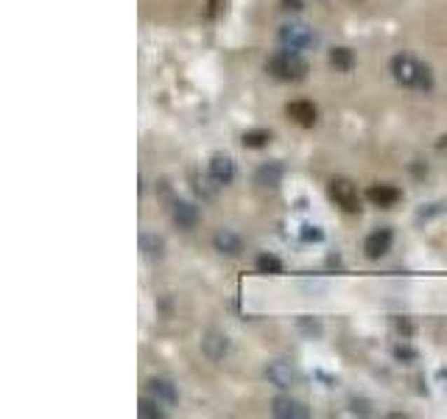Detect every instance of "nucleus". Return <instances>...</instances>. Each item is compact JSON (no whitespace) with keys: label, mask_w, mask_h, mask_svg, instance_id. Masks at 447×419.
<instances>
[{"label":"nucleus","mask_w":447,"mask_h":419,"mask_svg":"<svg viewBox=\"0 0 447 419\" xmlns=\"http://www.w3.org/2000/svg\"><path fill=\"white\" fill-rule=\"evenodd\" d=\"M389 73L392 78L406 87V90H417V92H434L436 87V78H434V70L431 64H425L422 59L411 56V53H394L389 59Z\"/></svg>","instance_id":"nucleus-1"},{"label":"nucleus","mask_w":447,"mask_h":419,"mask_svg":"<svg viewBox=\"0 0 447 419\" xmlns=\"http://www.w3.org/2000/svg\"><path fill=\"white\" fill-rule=\"evenodd\" d=\"M266 73L282 84H299L308 78L310 73V62L305 59L302 50H291V48H280L266 59Z\"/></svg>","instance_id":"nucleus-2"},{"label":"nucleus","mask_w":447,"mask_h":419,"mask_svg":"<svg viewBox=\"0 0 447 419\" xmlns=\"http://www.w3.org/2000/svg\"><path fill=\"white\" fill-rule=\"evenodd\" d=\"M327 196H330V202L336 207L341 212H347V215H358L364 210V199H366V196H361L358 185L352 179H347V177H333L327 182Z\"/></svg>","instance_id":"nucleus-3"},{"label":"nucleus","mask_w":447,"mask_h":419,"mask_svg":"<svg viewBox=\"0 0 447 419\" xmlns=\"http://www.w3.org/2000/svg\"><path fill=\"white\" fill-rule=\"evenodd\" d=\"M277 42L280 48H291V50H310L319 45V34L308 25V22H285L277 31Z\"/></svg>","instance_id":"nucleus-4"},{"label":"nucleus","mask_w":447,"mask_h":419,"mask_svg":"<svg viewBox=\"0 0 447 419\" xmlns=\"http://www.w3.org/2000/svg\"><path fill=\"white\" fill-rule=\"evenodd\" d=\"M394 246V229L392 226H378L364 238V254L366 260H383Z\"/></svg>","instance_id":"nucleus-5"},{"label":"nucleus","mask_w":447,"mask_h":419,"mask_svg":"<svg viewBox=\"0 0 447 419\" xmlns=\"http://www.w3.org/2000/svg\"><path fill=\"white\" fill-rule=\"evenodd\" d=\"M238 177V168H235V160L226 154V151H216L207 163V179L216 185V188H229Z\"/></svg>","instance_id":"nucleus-6"},{"label":"nucleus","mask_w":447,"mask_h":419,"mask_svg":"<svg viewBox=\"0 0 447 419\" xmlns=\"http://www.w3.org/2000/svg\"><path fill=\"white\" fill-rule=\"evenodd\" d=\"M285 118L299 126V129H313L319 123V107L313 101H305V98H296V101H288L285 104Z\"/></svg>","instance_id":"nucleus-7"},{"label":"nucleus","mask_w":447,"mask_h":419,"mask_svg":"<svg viewBox=\"0 0 447 419\" xmlns=\"http://www.w3.org/2000/svg\"><path fill=\"white\" fill-rule=\"evenodd\" d=\"M171 221H174V226H179L182 232H193L196 226H199V221H202V210L196 202H191V199H174V205H171Z\"/></svg>","instance_id":"nucleus-8"},{"label":"nucleus","mask_w":447,"mask_h":419,"mask_svg":"<svg viewBox=\"0 0 447 419\" xmlns=\"http://www.w3.org/2000/svg\"><path fill=\"white\" fill-rule=\"evenodd\" d=\"M199 347H202V355H205L207 361H213V364H221L224 358L232 352V341H229V336L221 333V330H207V333L202 336Z\"/></svg>","instance_id":"nucleus-9"},{"label":"nucleus","mask_w":447,"mask_h":419,"mask_svg":"<svg viewBox=\"0 0 447 419\" xmlns=\"http://www.w3.org/2000/svg\"><path fill=\"white\" fill-rule=\"evenodd\" d=\"M364 196H366V202H369L372 207H380V210H392L403 202V191H400L397 185H389V182H375V185H369Z\"/></svg>","instance_id":"nucleus-10"},{"label":"nucleus","mask_w":447,"mask_h":419,"mask_svg":"<svg viewBox=\"0 0 447 419\" xmlns=\"http://www.w3.org/2000/svg\"><path fill=\"white\" fill-rule=\"evenodd\" d=\"M266 380L271 386H277L280 392H288V389H294L299 383V375H296V369L288 361H271L266 366Z\"/></svg>","instance_id":"nucleus-11"},{"label":"nucleus","mask_w":447,"mask_h":419,"mask_svg":"<svg viewBox=\"0 0 447 419\" xmlns=\"http://www.w3.org/2000/svg\"><path fill=\"white\" fill-rule=\"evenodd\" d=\"M271 414L277 419H308L310 417V408L302 400L291 397V394H277L271 400Z\"/></svg>","instance_id":"nucleus-12"},{"label":"nucleus","mask_w":447,"mask_h":419,"mask_svg":"<svg viewBox=\"0 0 447 419\" xmlns=\"http://www.w3.org/2000/svg\"><path fill=\"white\" fill-rule=\"evenodd\" d=\"M285 179V165L280 160H266L254 168V185L257 188H266V191H274L280 188Z\"/></svg>","instance_id":"nucleus-13"},{"label":"nucleus","mask_w":447,"mask_h":419,"mask_svg":"<svg viewBox=\"0 0 447 419\" xmlns=\"http://www.w3.org/2000/svg\"><path fill=\"white\" fill-rule=\"evenodd\" d=\"M213 249H216L221 257H240V252H243V238H240L235 229L221 226V229H216V235H213Z\"/></svg>","instance_id":"nucleus-14"},{"label":"nucleus","mask_w":447,"mask_h":419,"mask_svg":"<svg viewBox=\"0 0 447 419\" xmlns=\"http://www.w3.org/2000/svg\"><path fill=\"white\" fill-rule=\"evenodd\" d=\"M146 392H149L151 397H157L160 403H165V406H177V403H179V389H177V383L168 380V378H163V375L149 378V380H146Z\"/></svg>","instance_id":"nucleus-15"},{"label":"nucleus","mask_w":447,"mask_h":419,"mask_svg":"<svg viewBox=\"0 0 447 419\" xmlns=\"http://www.w3.org/2000/svg\"><path fill=\"white\" fill-rule=\"evenodd\" d=\"M327 62H330V67H333L336 73H352V70H355V64H358V56H355V50H352V48H347V45H336V48H330V50H327Z\"/></svg>","instance_id":"nucleus-16"},{"label":"nucleus","mask_w":447,"mask_h":419,"mask_svg":"<svg viewBox=\"0 0 447 419\" xmlns=\"http://www.w3.org/2000/svg\"><path fill=\"white\" fill-rule=\"evenodd\" d=\"M140 252L146 260H163L165 257V238L157 232H140Z\"/></svg>","instance_id":"nucleus-17"},{"label":"nucleus","mask_w":447,"mask_h":419,"mask_svg":"<svg viewBox=\"0 0 447 419\" xmlns=\"http://www.w3.org/2000/svg\"><path fill=\"white\" fill-rule=\"evenodd\" d=\"M271 132L268 129H263V126H257V129H246L243 135H240V146L243 149H249V151H260V149H268L271 146Z\"/></svg>","instance_id":"nucleus-18"},{"label":"nucleus","mask_w":447,"mask_h":419,"mask_svg":"<svg viewBox=\"0 0 447 419\" xmlns=\"http://www.w3.org/2000/svg\"><path fill=\"white\" fill-rule=\"evenodd\" d=\"M392 358L403 366H411L420 361V350L411 344V338H397V344L392 347Z\"/></svg>","instance_id":"nucleus-19"},{"label":"nucleus","mask_w":447,"mask_h":419,"mask_svg":"<svg viewBox=\"0 0 447 419\" xmlns=\"http://www.w3.org/2000/svg\"><path fill=\"white\" fill-rule=\"evenodd\" d=\"M254 268H257L260 274L277 277V274H282V271H285V263H282L274 252H260V254L254 257Z\"/></svg>","instance_id":"nucleus-20"},{"label":"nucleus","mask_w":447,"mask_h":419,"mask_svg":"<svg viewBox=\"0 0 447 419\" xmlns=\"http://www.w3.org/2000/svg\"><path fill=\"white\" fill-rule=\"evenodd\" d=\"M163 406H165V403H160L157 397H151V394L146 392V394L137 400V414L143 419H163L165 417V408H163Z\"/></svg>","instance_id":"nucleus-21"},{"label":"nucleus","mask_w":447,"mask_h":419,"mask_svg":"<svg viewBox=\"0 0 447 419\" xmlns=\"http://www.w3.org/2000/svg\"><path fill=\"white\" fill-rule=\"evenodd\" d=\"M296 330H299L305 338H319V336L324 333L319 316H299V319H296Z\"/></svg>","instance_id":"nucleus-22"},{"label":"nucleus","mask_w":447,"mask_h":419,"mask_svg":"<svg viewBox=\"0 0 447 419\" xmlns=\"http://www.w3.org/2000/svg\"><path fill=\"white\" fill-rule=\"evenodd\" d=\"M299 240H302V243H308V246H313V243H322V240H324V229H322L319 224H310V221H305V224L299 226Z\"/></svg>","instance_id":"nucleus-23"},{"label":"nucleus","mask_w":447,"mask_h":419,"mask_svg":"<svg viewBox=\"0 0 447 419\" xmlns=\"http://www.w3.org/2000/svg\"><path fill=\"white\" fill-rule=\"evenodd\" d=\"M392 330L397 333V338H414L417 336V327L408 316H394L392 319Z\"/></svg>","instance_id":"nucleus-24"},{"label":"nucleus","mask_w":447,"mask_h":419,"mask_svg":"<svg viewBox=\"0 0 447 419\" xmlns=\"http://www.w3.org/2000/svg\"><path fill=\"white\" fill-rule=\"evenodd\" d=\"M408 171H411V177H414V179H425V177L431 174L428 163H422V160H414V163L408 165Z\"/></svg>","instance_id":"nucleus-25"},{"label":"nucleus","mask_w":447,"mask_h":419,"mask_svg":"<svg viewBox=\"0 0 447 419\" xmlns=\"http://www.w3.org/2000/svg\"><path fill=\"white\" fill-rule=\"evenodd\" d=\"M442 212V205H422V210H420V221H428V218H434V215H439Z\"/></svg>","instance_id":"nucleus-26"},{"label":"nucleus","mask_w":447,"mask_h":419,"mask_svg":"<svg viewBox=\"0 0 447 419\" xmlns=\"http://www.w3.org/2000/svg\"><path fill=\"white\" fill-rule=\"evenodd\" d=\"M350 406H352V414H361V417H369V414H372L366 400H355V397H352V400H350Z\"/></svg>","instance_id":"nucleus-27"},{"label":"nucleus","mask_w":447,"mask_h":419,"mask_svg":"<svg viewBox=\"0 0 447 419\" xmlns=\"http://www.w3.org/2000/svg\"><path fill=\"white\" fill-rule=\"evenodd\" d=\"M280 6H282V11L296 14V11H302V8H305V0H280Z\"/></svg>","instance_id":"nucleus-28"},{"label":"nucleus","mask_w":447,"mask_h":419,"mask_svg":"<svg viewBox=\"0 0 447 419\" xmlns=\"http://www.w3.org/2000/svg\"><path fill=\"white\" fill-rule=\"evenodd\" d=\"M216 11H219V0H210V6H207V17H216Z\"/></svg>","instance_id":"nucleus-29"},{"label":"nucleus","mask_w":447,"mask_h":419,"mask_svg":"<svg viewBox=\"0 0 447 419\" xmlns=\"http://www.w3.org/2000/svg\"><path fill=\"white\" fill-rule=\"evenodd\" d=\"M436 149H447V135H442V137H439V143H436Z\"/></svg>","instance_id":"nucleus-30"}]
</instances>
